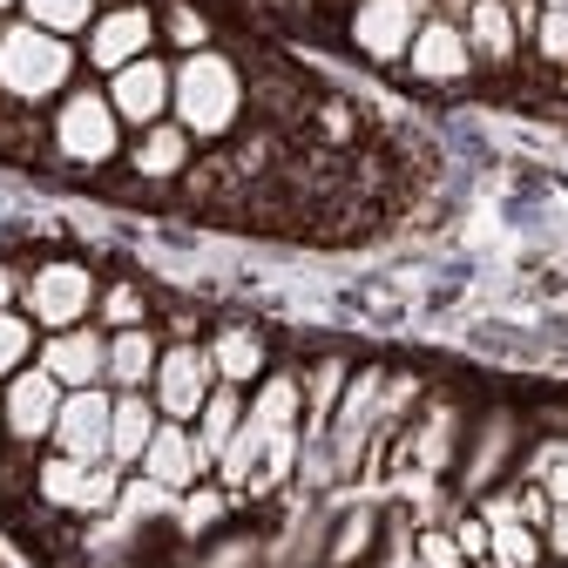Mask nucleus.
<instances>
[{
    "instance_id": "obj_17",
    "label": "nucleus",
    "mask_w": 568,
    "mask_h": 568,
    "mask_svg": "<svg viewBox=\"0 0 568 568\" xmlns=\"http://www.w3.org/2000/svg\"><path fill=\"white\" fill-rule=\"evenodd\" d=\"M109 413H115V393L109 386H82L68 393L61 413H54V454L68 460H109Z\"/></svg>"
},
{
    "instance_id": "obj_3",
    "label": "nucleus",
    "mask_w": 568,
    "mask_h": 568,
    "mask_svg": "<svg viewBox=\"0 0 568 568\" xmlns=\"http://www.w3.org/2000/svg\"><path fill=\"white\" fill-rule=\"evenodd\" d=\"M48 150H54V163H68V170H89V176H102V170H122V150H129V129H122V115L109 109V89L102 82H75L54 109H48Z\"/></svg>"
},
{
    "instance_id": "obj_24",
    "label": "nucleus",
    "mask_w": 568,
    "mask_h": 568,
    "mask_svg": "<svg viewBox=\"0 0 568 568\" xmlns=\"http://www.w3.org/2000/svg\"><path fill=\"white\" fill-rule=\"evenodd\" d=\"M298 379H305V426H298V434H305V440H325V426H332V413H338V393H345L352 366L338 359V352H325V359H312Z\"/></svg>"
},
{
    "instance_id": "obj_5",
    "label": "nucleus",
    "mask_w": 568,
    "mask_h": 568,
    "mask_svg": "<svg viewBox=\"0 0 568 568\" xmlns=\"http://www.w3.org/2000/svg\"><path fill=\"white\" fill-rule=\"evenodd\" d=\"M521 447H528V426H521L515 406H487L480 419H467V440H460V460H454V501H480L487 487L515 480Z\"/></svg>"
},
{
    "instance_id": "obj_22",
    "label": "nucleus",
    "mask_w": 568,
    "mask_h": 568,
    "mask_svg": "<svg viewBox=\"0 0 568 568\" xmlns=\"http://www.w3.org/2000/svg\"><path fill=\"white\" fill-rule=\"evenodd\" d=\"M244 406H251V393L217 379V393H210V399H203V413L190 419V434H196V454H203V467H210V474H217L224 447L237 440V426H244Z\"/></svg>"
},
{
    "instance_id": "obj_8",
    "label": "nucleus",
    "mask_w": 568,
    "mask_h": 568,
    "mask_svg": "<svg viewBox=\"0 0 568 568\" xmlns=\"http://www.w3.org/2000/svg\"><path fill=\"white\" fill-rule=\"evenodd\" d=\"M61 399H68V386L48 366H21L8 386H0V426H8V447L14 454H48Z\"/></svg>"
},
{
    "instance_id": "obj_19",
    "label": "nucleus",
    "mask_w": 568,
    "mask_h": 568,
    "mask_svg": "<svg viewBox=\"0 0 568 568\" xmlns=\"http://www.w3.org/2000/svg\"><path fill=\"white\" fill-rule=\"evenodd\" d=\"M203 352H210V366H217V379H224V386H244V393L271 373V345H264V332H257V325H237V318L210 332Z\"/></svg>"
},
{
    "instance_id": "obj_1",
    "label": "nucleus",
    "mask_w": 568,
    "mask_h": 568,
    "mask_svg": "<svg viewBox=\"0 0 568 568\" xmlns=\"http://www.w3.org/2000/svg\"><path fill=\"white\" fill-rule=\"evenodd\" d=\"M75 82H82V48L68 34H48L21 14L0 21V109L48 115Z\"/></svg>"
},
{
    "instance_id": "obj_29",
    "label": "nucleus",
    "mask_w": 568,
    "mask_h": 568,
    "mask_svg": "<svg viewBox=\"0 0 568 568\" xmlns=\"http://www.w3.org/2000/svg\"><path fill=\"white\" fill-rule=\"evenodd\" d=\"M95 325L102 332H129V325H150V292L129 277H109L102 298H95Z\"/></svg>"
},
{
    "instance_id": "obj_9",
    "label": "nucleus",
    "mask_w": 568,
    "mask_h": 568,
    "mask_svg": "<svg viewBox=\"0 0 568 568\" xmlns=\"http://www.w3.org/2000/svg\"><path fill=\"white\" fill-rule=\"evenodd\" d=\"M419 21H426V0H352L345 8V41L373 68H399Z\"/></svg>"
},
{
    "instance_id": "obj_21",
    "label": "nucleus",
    "mask_w": 568,
    "mask_h": 568,
    "mask_svg": "<svg viewBox=\"0 0 568 568\" xmlns=\"http://www.w3.org/2000/svg\"><path fill=\"white\" fill-rule=\"evenodd\" d=\"M156 359H163V332L156 325L109 332V393H150Z\"/></svg>"
},
{
    "instance_id": "obj_27",
    "label": "nucleus",
    "mask_w": 568,
    "mask_h": 568,
    "mask_svg": "<svg viewBox=\"0 0 568 568\" xmlns=\"http://www.w3.org/2000/svg\"><path fill=\"white\" fill-rule=\"evenodd\" d=\"M109 8V0H21V21L48 28V34H68V41H82L89 21Z\"/></svg>"
},
{
    "instance_id": "obj_4",
    "label": "nucleus",
    "mask_w": 568,
    "mask_h": 568,
    "mask_svg": "<svg viewBox=\"0 0 568 568\" xmlns=\"http://www.w3.org/2000/svg\"><path fill=\"white\" fill-rule=\"evenodd\" d=\"M122 467L115 460H68V454H34V474H28V487H34V501L48 508V515H75V521H102V515H115V501H122Z\"/></svg>"
},
{
    "instance_id": "obj_35",
    "label": "nucleus",
    "mask_w": 568,
    "mask_h": 568,
    "mask_svg": "<svg viewBox=\"0 0 568 568\" xmlns=\"http://www.w3.org/2000/svg\"><path fill=\"white\" fill-rule=\"evenodd\" d=\"M541 14H568V0H541Z\"/></svg>"
},
{
    "instance_id": "obj_30",
    "label": "nucleus",
    "mask_w": 568,
    "mask_h": 568,
    "mask_svg": "<svg viewBox=\"0 0 568 568\" xmlns=\"http://www.w3.org/2000/svg\"><path fill=\"white\" fill-rule=\"evenodd\" d=\"M156 21H163V48H176V54L217 48V41H210V21L190 8V0H156Z\"/></svg>"
},
{
    "instance_id": "obj_15",
    "label": "nucleus",
    "mask_w": 568,
    "mask_h": 568,
    "mask_svg": "<svg viewBox=\"0 0 568 568\" xmlns=\"http://www.w3.org/2000/svg\"><path fill=\"white\" fill-rule=\"evenodd\" d=\"M196 163H203V150H196V135H190L183 122L135 129V135H129V150H122V170H129L135 183H183Z\"/></svg>"
},
{
    "instance_id": "obj_36",
    "label": "nucleus",
    "mask_w": 568,
    "mask_h": 568,
    "mask_svg": "<svg viewBox=\"0 0 568 568\" xmlns=\"http://www.w3.org/2000/svg\"><path fill=\"white\" fill-rule=\"evenodd\" d=\"M8 14H21V0H0V21H8Z\"/></svg>"
},
{
    "instance_id": "obj_13",
    "label": "nucleus",
    "mask_w": 568,
    "mask_h": 568,
    "mask_svg": "<svg viewBox=\"0 0 568 568\" xmlns=\"http://www.w3.org/2000/svg\"><path fill=\"white\" fill-rule=\"evenodd\" d=\"M102 89H109V109L122 115L129 135H135V129H156V122H170V102H176V61L156 48V54L115 68Z\"/></svg>"
},
{
    "instance_id": "obj_20",
    "label": "nucleus",
    "mask_w": 568,
    "mask_h": 568,
    "mask_svg": "<svg viewBox=\"0 0 568 568\" xmlns=\"http://www.w3.org/2000/svg\"><path fill=\"white\" fill-rule=\"evenodd\" d=\"M156 426H163V413H156L150 393H115V413H109V460H115L122 474H135L142 454H150V440H156Z\"/></svg>"
},
{
    "instance_id": "obj_18",
    "label": "nucleus",
    "mask_w": 568,
    "mask_h": 568,
    "mask_svg": "<svg viewBox=\"0 0 568 568\" xmlns=\"http://www.w3.org/2000/svg\"><path fill=\"white\" fill-rule=\"evenodd\" d=\"M135 474L156 480L163 494H190L196 480H210V467H203V454H196V434H190L183 419H163V426H156V440H150V454H142Z\"/></svg>"
},
{
    "instance_id": "obj_14",
    "label": "nucleus",
    "mask_w": 568,
    "mask_h": 568,
    "mask_svg": "<svg viewBox=\"0 0 568 568\" xmlns=\"http://www.w3.org/2000/svg\"><path fill=\"white\" fill-rule=\"evenodd\" d=\"M34 366H48L68 393L82 386H109V332L89 318V325H68V332H41V352Z\"/></svg>"
},
{
    "instance_id": "obj_28",
    "label": "nucleus",
    "mask_w": 568,
    "mask_h": 568,
    "mask_svg": "<svg viewBox=\"0 0 568 568\" xmlns=\"http://www.w3.org/2000/svg\"><path fill=\"white\" fill-rule=\"evenodd\" d=\"M34 352H41V325L21 305H0V386H8L21 366H34Z\"/></svg>"
},
{
    "instance_id": "obj_7",
    "label": "nucleus",
    "mask_w": 568,
    "mask_h": 568,
    "mask_svg": "<svg viewBox=\"0 0 568 568\" xmlns=\"http://www.w3.org/2000/svg\"><path fill=\"white\" fill-rule=\"evenodd\" d=\"M75 48H82V68H89L95 82H109L115 68H129V61H142V54H156V48H163L156 0H109Z\"/></svg>"
},
{
    "instance_id": "obj_16",
    "label": "nucleus",
    "mask_w": 568,
    "mask_h": 568,
    "mask_svg": "<svg viewBox=\"0 0 568 568\" xmlns=\"http://www.w3.org/2000/svg\"><path fill=\"white\" fill-rule=\"evenodd\" d=\"M460 28H467V48H474V68H480V75H515V68L528 61V34L515 28L508 0H467Z\"/></svg>"
},
{
    "instance_id": "obj_26",
    "label": "nucleus",
    "mask_w": 568,
    "mask_h": 568,
    "mask_svg": "<svg viewBox=\"0 0 568 568\" xmlns=\"http://www.w3.org/2000/svg\"><path fill=\"white\" fill-rule=\"evenodd\" d=\"M373 548H379V515H373V508L332 515V535H325V568H359V561H373Z\"/></svg>"
},
{
    "instance_id": "obj_12",
    "label": "nucleus",
    "mask_w": 568,
    "mask_h": 568,
    "mask_svg": "<svg viewBox=\"0 0 568 568\" xmlns=\"http://www.w3.org/2000/svg\"><path fill=\"white\" fill-rule=\"evenodd\" d=\"M217 393V366H210L203 338H163V359H156V379H150V399L163 419H196L203 399Z\"/></svg>"
},
{
    "instance_id": "obj_31",
    "label": "nucleus",
    "mask_w": 568,
    "mask_h": 568,
    "mask_svg": "<svg viewBox=\"0 0 568 568\" xmlns=\"http://www.w3.org/2000/svg\"><path fill=\"white\" fill-rule=\"evenodd\" d=\"M528 54L561 82V75H568V14H541V21L528 28Z\"/></svg>"
},
{
    "instance_id": "obj_10",
    "label": "nucleus",
    "mask_w": 568,
    "mask_h": 568,
    "mask_svg": "<svg viewBox=\"0 0 568 568\" xmlns=\"http://www.w3.org/2000/svg\"><path fill=\"white\" fill-rule=\"evenodd\" d=\"M399 75H406V82H419V89H460V82H474L480 68H474L467 28H460L454 14H434V8H426V21H419L413 48H406V61H399Z\"/></svg>"
},
{
    "instance_id": "obj_2",
    "label": "nucleus",
    "mask_w": 568,
    "mask_h": 568,
    "mask_svg": "<svg viewBox=\"0 0 568 568\" xmlns=\"http://www.w3.org/2000/svg\"><path fill=\"white\" fill-rule=\"evenodd\" d=\"M244 115H251V75L237 68V54H224V48L176 54L170 122H183L196 135V150H224V142L244 129Z\"/></svg>"
},
{
    "instance_id": "obj_32",
    "label": "nucleus",
    "mask_w": 568,
    "mask_h": 568,
    "mask_svg": "<svg viewBox=\"0 0 568 568\" xmlns=\"http://www.w3.org/2000/svg\"><path fill=\"white\" fill-rule=\"evenodd\" d=\"M413 548H419V568H467V555H460V541L447 535V521H419Z\"/></svg>"
},
{
    "instance_id": "obj_34",
    "label": "nucleus",
    "mask_w": 568,
    "mask_h": 568,
    "mask_svg": "<svg viewBox=\"0 0 568 568\" xmlns=\"http://www.w3.org/2000/svg\"><path fill=\"white\" fill-rule=\"evenodd\" d=\"M508 14H515V28H521V34H528V28H535V21H541V0H508Z\"/></svg>"
},
{
    "instance_id": "obj_25",
    "label": "nucleus",
    "mask_w": 568,
    "mask_h": 568,
    "mask_svg": "<svg viewBox=\"0 0 568 568\" xmlns=\"http://www.w3.org/2000/svg\"><path fill=\"white\" fill-rule=\"evenodd\" d=\"M231 501H237L231 487H217V480H196L190 494H176V515H170V521H176V535H183V541H196V548H203L210 535H217V528L231 521Z\"/></svg>"
},
{
    "instance_id": "obj_37",
    "label": "nucleus",
    "mask_w": 568,
    "mask_h": 568,
    "mask_svg": "<svg viewBox=\"0 0 568 568\" xmlns=\"http://www.w3.org/2000/svg\"><path fill=\"white\" fill-rule=\"evenodd\" d=\"M0 454H8V426H0Z\"/></svg>"
},
{
    "instance_id": "obj_33",
    "label": "nucleus",
    "mask_w": 568,
    "mask_h": 568,
    "mask_svg": "<svg viewBox=\"0 0 568 568\" xmlns=\"http://www.w3.org/2000/svg\"><path fill=\"white\" fill-rule=\"evenodd\" d=\"M541 548H548V561H568V508H555L541 521Z\"/></svg>"
},
{
    "instance_id": "obj_11",
    "label": "nucleus",
    "mask_w": 568,
    "mask_h": 568,
    "mask_svg": "<svg viewBox=\"0 0 568 568\" xmlns=\"http://www.w3.org/2000/svg\"><path fill=\"white\" fill-rule=\"evenodd\" d=\"M460 440H467V413H460V399L434 393V399H419V413L399 426V460H406L413 474H426V480H440V474H454Z\"/></svg>"
},
{
    "instance_id": "obj_6",
    "label": "nucleus",
    "mask_w": 568,
    "mask_h": 568,
    "mask_svg": "<svg viewBox=\"0 0 568 568\" xmlns=\"http://www.w3.org/2000/svg\"><path fill=\"white\" fill-rule=\"evenodd\" d=\"M102 298V277L89 257H41L21 271V312L41 332H68V325H89Z\"/></svg>"
},
{
    "instance_id": "obj_23",
    "label": "nucleus",
    "mask_w": 568,
    "mask_h": 568,
    "mask_svg": "<svg viewBox=\"0 0 568 568\" xmlns=\"http://www.w3.org/2000/svg\"><path fill=\"white\" fill-rule=\"evenodd\" d=\"M264 434H292V426H305V379L292 366H271L257 386H251V406H244Z\"/></svg>"
}]
</instances>
